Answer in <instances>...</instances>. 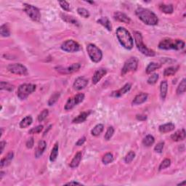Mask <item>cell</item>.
Returning <instances> with one entry per match:
<instances>
[{"mask_svg": "<svg viewBox=\"0 0 186 186\" xmlns=\"http://www.w3.org/2000/svg\"><path fill=\"white\" fill-rule=\"evenodd\" d=\"M155 142V139L153 136L151 135H148L143 140V144L146 147H150Z\"/></svg>", "mask_w": 186, "mask_h": 186, "instance_id": "836d02e7", "label": "cell"}, {"mask_svg": "<svg viewBox=\"0 0 186 186\" xmlns=\"http://www.w3.org/2000/svg\"><path fill=\"white\" fill-rule=\"evenodd\" d=\"M60 92H55L49 99V101H48V105H49L50 106L54 105L58 100V99H59V98H60Z\"/></svg>", "mask_w": 186, "mask_h": 186, "instance_id": "74e56055", "label": "cell"}, {"mask_svg": "<svg viewBox=\"0 0 186 186\" xmlns=\"http://www.w3.org/2000/svg\"><path fill=\"white\" fill-rule=\"evenodd\" d=\"M136 118L139 121H145L147 119V116L145 115H137Z\"/></svg>", "mask_w": 186, "mask_h": 186, "instance_id": "f907efd6", "label": "cell"}, {"mask_svg": "<svg viewBox=\"0 0 186 186\" xmlns=\"http://www.w3.org/2000/svg\"><path fill=\"white\" fill-rule=\"evenodd\" d=\"M6 145V142L5 141H2L1 143H0V147H1V149H0V153H2L3 151H4V148H5Z\"/></svg>", "mask_w": 186, "mask_h": 186, "instance_id": "816d5d0a", "label": "cell"}, {"mask_svg": "<svg viewBox=\"0 0 186 186\" xmlns=\"http://www.w3.org/2000/svg\"><path fill=\"white\" fill-rule=\"evenodd\" d=\"M158 79H159V74H153L150 76V77L148 78V79L147 82H148V84L153 85V84H155L157 82Z\"/></svg>", "mask_w": 186, "mask_h": 186, "instance_id": "7bdbcfd3", "label": "cell"}, {"mask_svg": "<svg viewBox=\"0 0 186 186\" xmlns=\"http://www.w3.org/2000/svg\"><path fill=\"white\" fill-rule=\"evenodd\" d=\"M107 74V71L105 68H99L98 70H97L95 72L94 75H93L92 77V84H97L98 83L100 82L101 79H102L103 76L106 75Z\"/></svg>", "mask_w": 186, "mask_h": 186, "instance_id": "9a60e30c", "label": "cell"}, {"mask_svg": "<svg viewBox=\"0 0 186 186\" xmlns=\"http://www.w3.org/2000/svg\"><path fill=\"white\" fill-rule=\"evenodd\" d=\"M134 36L135 44H136L139 51L142 54L148 56V57H153L155 55V52L151 49L148 48L146 45H145L144 43H143L142 34L138 31H135Z\"/></svg>", "mask_w": 186, "mask_h": 186, "instance_id": "277c9868", "label": "cell"}, {"mask_svg": "<svg viewBox=\"0 0 186 186\" xmlns=\"http://www.w3.org/2000/svg\"><path fill=\"white\" fill-rule=\"evenodd\" d=\"M60 7L65 11H69L70 10V5L66 1H60L58 2Z\"/></svg>", "mask_w": 186, "mask_h": 186, "instance_id": "bcb514c9", "label": "cell"}, {"mask_svg": "<svg viewBox=\"0 0 186 186\" xmlns=\"http://www.w3.org/2000/svg\"><path fill=\"white\" fill-rule=\"evenodd\" d=\"M61 49L67 52H76L81 50V46L78 42L70 39L64 42L61 45Z\"/></svg>", "mask_w": 186, "mask_h": 186, "instance_id": "9c48e42d", "label": "cell"}, {"mask_svg": "<svg viewBox=\"0 0 186 186\" xmlns=\"http://www.w3.org/2000/svg\"><path fill=\"white\" fill-rule=\"evenodd\" d=\"M168 91V83L167 81H162L160 84V95L162 100H164L167 97Z\"/></svg>", "mask_w": 186, "mask_h": 186, "instance_id": "d4e9b609", "label": "cell"}, {"mask_svg": "<svg viewBox=\"0 0 186 186\" xmlns=\"http://www.w3.org/2000/svg\"><path fill=\"white\" fill-rule=\"evenodd\" d=\"M164 145V142H161V143H158V144L156 145L155 148H154V151H156V152L161 153L163 151Z\"/></svg>", "mask_w": 186, "mask_h": 186, "instance_id": "7dc6e473", "label": "cell"}, {"mask_svg": "<svg viewBox=\"0 0 186 186\" xmlns=\"http://www.w3.org/2000/svg\"><path fill=\"white\" fill-rule=\"evenodd\" d=\"M178 66H171V67L166 68L164 71V75L165 76H171L175 75L178 71Z\"/></svg>", "mask_w": 186, "mask_h": 186, "instance_id": "4dcf8cb0", "label": "cell"}, {"mask_svg": "<svg viewBox=\"0 0 186 186\" xmlns=\"http://www.w3.org/2000/svg\"><path fill=\"white\" fill-rule=\"evenodd\" d=\"M161 66V65L159 63H154V62L148 64V66L146 68V74H151V73L154 71L160 68Z\"/></svg>", "mask_w": 186, "mask_h": 186, "instance_id": "f1b7e54d", "label": "cell"}, {"mask_svg": "<svg viewBox=\"0 0 186 186\" xmlns=\"http://www.w3.org/2000/svg\"><path fill=\"white\" fill-rule=\"evenodd\" d=\"M135 153L134 152V151H129V152L127 153V154L126 155V156H125V158H124L125 162H126L127 164L131 163L133 161V159H135Z\"/></svg>", "mask_w": 186, "mask_h": 186, "instance_id": "60d3db41", "label": "cell"}, {"mask_svg": "<svg viewBox=\"0 0 186 186\" xmlns=\"http://www.w3.org/2000/svg\"><path fill=\"white\" fill-rule=\"evenodd\" d=\"M186 90V82H185V79H183V80L181 81L180 84H179L178 87L177 89V95H181L185 93Z\"/></svg>", "mask_w": 186, "mask_h": 186, "instance_id": "d590c367", "label": "cell"}, {"mask_svg": "<svg viewBox=\"0 0 186 186\" xmlns=\"http://www.w3.org/2000/svg\"><path fill=\"white\" fill-rule=\"evenodd\" d=\"M185 185V181H183V183H180L178 184V185Z\"/></svg>", "mask_w": 186, "mask_h": 186, "instance_id": "11a10c76", "label": "cell"}, {"mask_svg": "<svg viewBox=\"0 0 186 186\" xmlns=\"http://www.w3.org/2000/svg\"><path fill=\"white\" fill-rule=\"evenodd\" d=\"M113 161H114V156L111 153H106L102 159V161L104 164H108L112 163Z\"/></svg>", "mask_w": 186, "mask_h": 186, "instance_id": "e575fe53", "label": "cell"}, {"mask_svg": "<svg viewBox=\"0 0 186 186\" xmlns=\"http://www.w3.org/2000/svg\"><path fill=\"white\" fill-rule=\"evenodd\" d=\"M4 174H5V172H0V175H1V177H0V180H2V177H3V176H4Z\"/></svg>", "mask_w": 186, "mask_h": 186, "instance_id": "db71d44e", "label": "cell"}, {"mask_svg": "<svg viewBox=\"0 0 186 186\" xmlns=\"http://www.w3.org/2000/svg\"><path fill=\"white\" fill-rule=\"evenodd\" d=\"M116 34L119 43L127 50H132L134 45L132 36L124 27H119L116 29Z\"/></svg>", "mask_w": 186, "mask_h": 186, "instance_id": "7a4b0ae2", "label": "cell"}, {"mask_svg": "<svg viewBox=\"0 0 186 186\" xmlns=\"http://www.w3.org/2000/svg\"><path fill=\"white\" fill-rule=\"evenodd\" d=\"M87 84L88 80L85 77H84V76H80V77L76 79L73 86H74V88L76 90H81L84 87H86V86L87 85Z\"/></svg>", "mask_w": 186, "mask_h": 186, "instance_id": "7c38bea8", "label": "cell"}, {"mask_svg": "<svg viewBox=\"0 0 186 186\" xmlns=\"http://www.w3.org/2000/svg\"><path fill=\"white\" fill-rule=\"evenodd\" d=\"M131 87H132V85L129 83H127L124 86H123L122 88L119 89V90L117 91H114L111 93V95L112 97H114V98H119V97L124 95V94H126L127 92H129L130 90Z\"/></svg>", "mask_w": 186, "mask_h": 186, "instance_id": "5bb4252c", "label": "cell"}, {"mask_svg": "<svg viewBox=\"0 0 186 186\" xmlns=\"http://www.w3.org/2000/svg\"><path fill=\"white\" fill-rule=\"evenodd\" d=\"M58 156V143H55L51 151V154H50V161H51V162H54V161L57 159Z\"/></svg>", "mask_w": 186, "mask_h": 186, "instance_id": "d6a6232c", "label": "cell"}, {"mask_svg": "<svg viewBox=\"0 0 186 186\" xmlns=\"http://www.w3.org/2000/svg\"><path fill=\"white\" fill-rule=\"evenodd\" d=\"M159 10L165 14H172L174 11L172 5H165V4H161L159 5Z\"/></svg>", "mask_w": 186, "mask_h": 186, "instance_id": "83f0119b", "label": "cell"}, {"mask_svg": "<svg viewBox=\"0 0 186 186\" xmlns=\"http://www.w3.org/2000/svg\"><path fill=\"white\" fill-rule=\"evenodd\" d=\"M85 141H86V137H82V138L78 140L77 142L76 143V145H77V146H81V145H82L84 143H85Z\"/></svg>", "mask_w": 186, "mask_h": 186, "instance_id": "681fc988", "label": "cell"}, {"mask_svg": "<svg viewBox=\"0 0 186 186\" xmlns=\"http://www.w3.org/2000/svg\"><path fill=\"white\" fill-rule=\"evenodd\" d=\"M82 153L81 151L79 152H78L75 155V156L74 157V159H72L71 162L70 164V167H71L72 169L76 168V167H78L79 165L80 161L82 160Z\"/></svg>", "mask_w": 186, "mask_h": 186, "instance_id": "603a6c76", "label": "cell"}, {"mask_svg": "<svg viewBox=\"0 0 186 186\" xmlns=\"http://www.w3.org/2000/svg\"><path fill=\"white\" fill-rule=\"evenodd\" d=\"M46 148V143L44 140H40L38 143L37 147L36 148L35 151V156L36 158H39L43 154Z\"/></svg>", "mask_w": 186, "mask_h": 186, "instance_id": "d6986e66", "label": "cell"}, {"mask_svg": "<svg viewBox=\"0 0 186 186\" xmlns=\"http://www.w3.org/2000/svg\"><path fill=\"white\" fill-rule=\"evenodd\" d=\"M175 128V124H173V123H167V124H162L161 125V126H159V132L161 133H163V134H164V133H167L169 132H172V131H173L174 129Z\"/></svg>", "mask_w": 186, "mask_h": 186, "instance_id": "44dd1931", "label": "cell"}, {"mask_svg": "<svg viewBox=\"0 0 186 186\" xmlns=\"http://www.w3.org/2000/svg\"><path fill=\"white\" fill-rule=\"evenodd\" d=\"M60 17L65 22L68 23H71L74 24L75 26H79V22L76 18H74L72 16H70L68 15H66V13H61L60 14Z\"/></svg>", "mask_w": 186, "mask_h": 186, "instance_id": "484cf974", "label": "cell"}, {"mask_svg": "<svg viewBox=\"0 0 186 186\" xmlns=\"http://www.w3.org/2000/svg\"><path fill=\"white\" fill-rule=\"evenodd\" d=\"M24 12L26 13L32 21L35 22H39L41 20V13L39 10L34 6L29 5V4H23Z\"/></svg>", "mask_w": 186, "mask_h": 186, "instance_id": "52a82bcc", "label": "cell"}, {"mask_svg": "<svg viewBox=\"0 0 186 186\" xmlns=\"http://www.w3.org/2000/svg\"><path fill=\"white\" fill-rule=\"evenodd\" d=\"M7 70L10 73H12V74H17V75L26 76L29 74L26 66H24L21 63L10 64L9 66H7Z\"/></svg>", "mask_w": 186, "mask_h": 186, "instance_id": "30bf717a", "label": "cell"}, {"mask_svg": "<svg viewBox=\"0 0 186 186\" xmlns=\"http://www.w3.org/2000/svg\"><path fill=\"white\" fill-rule=\"evenodd\" d=\"M0 34L2 37H8L10 35V31L7 24H3L0 27Z\"/></svg>", "mask_w": 186, "mask_h": 186, "instance_id": "1f68e13d", "label": "cell"}, {"mask_svg": "<svg viewBox=\"0 0 186 186\" xmlns=\"http://www.w3.org/2000/svg\"><path fill=\"white\" fill-rule=\"evenodd\" d=\"M114 134V129L113 127H109L108 129H107L106 135H105V140H109L113 135Z\"/></svg>", "mask_w": 186, "mask_h": 186, "instance_id": "ee69618b", "label": "cell"}, {"mask_svg": "<svg viewBox=\"0 0 186 186\" xmlns=\"http://www.w3.org/2000/svg\"><path fill=\"white\" fill-rule=\"evenodd\" d=\"M103 129H104L103 124H97L96 126L92 129L91 133H92V135H93V136H95V137L99 136V135H100L101 133L103 132Z\"/></svg>", "mask_w": 186, "mask_h": 186, "instance_id": "f546056e", "label": "cell"}, {"mask_svg": "<svg viewBox=\"0 0 186 186\" xmlns=\"http://www.w3.org/2000/svg\"><path fill=\"white\" fill-rule=\"evenodd\" d=\"M48 114H49V111H48L47 109H44V110H43L40 113L39 116H38V121H39V122H43L44 119L48 116Z\"/></svg>", "mask_w": 186, "mask_h": 186, "instance_id": "b9f144b4", "label": "cell"}, {"mask_svg": "<svg viewBox=\"0 0 186 186\" xmlns=\"http://www.w3.org/2000/svg\"><path fill=\"white\" fill-rule=\"evenodd\" d=\"M0 89H1L2 90H5L9 91V92H12V91L14 90V86L8 82H1V84H0Z\"/></svg>", "mask_w": 186, "mask_h": 186, "instance_id": "8d00e7d4", "label": "cell"}, {"mask_svg": "<svg viewBox=\"0 0 186 186\" xmlns=\"http://www.w3.org/2000/svg\"><path fill=\"white\" fill-rule=\"evenodd\" d=\"M135 14L143 23L148 26H156L159 23L157 15L152 11L140 7L135 10Z\"/></svg>", "mask_w": 186, "mask_h": 186, "instance_id": "6da1fadb", "label": "cell"}, {"mask_svg": "<svg viewBox=\"0 0 186 186\" xmlns=\"http://www.w3.org/2000/svg\"><path fill=\"white\" fill-rule=\"evenodd\" d=\"M34 145V140L33 137H31V138L28 140V141L26 142V147L28 148H32Z\"/></svg>", "mask_w": 186, "mask_h": 186, "instance_id": "c3c4849f", "label": "cell"}, {"mask_svg": "<svg viewBox=\"0 0 186 186\" xmlns=\"http://www.w3.org/2000/svg\"><path fill=\"white\" fill-rule=\"evenodd\" d=\"M90 114H91V111L82 112V114H80L79 116H76V118H74L72 122L74 123V124H79V123L84 122V121H86V119H87V117Z\"/></svg>", "mask_w": 186, "mask_h": 186, "instance_id": "ffe728a7", "label": "cell"}, {"mask_svg": "<svg viewBox=\"0 0 186 186\" xmlns=\"http://www.w3.org/2000/svg\"><path fill=\"white\" fill-rule=\"evenodd\" d=\"M13 156H14L13 152L10 151V152L8 153L7 155L5 157H4L1 160V162H0V167H1V168H3L4 167H6V166L9 165L12 161V160H13Z\"/></svg>", "mask_w": 186, "mask_h": 186, "instance_id": "7402d4cb", "label": "cell"}, {"mask_svg": "<svg viewBox=\"0 0 186 186\" xmlns=\"http://www.w3.org/2000/svg\"><path fill=\"white\" fill-rule=\"evenodd\" d=\"M114 18L116 21L124 23H129L131 21L130 18H129L126 14L123 13L122 12H115L114 14Z\"/></svg>", "mask_w": 186, "mask_h": 186, "instance_id": "e0dca14e", "label": "cell"}, {"mask_svg": "<svg viewBox=\"0 0 186 186\" xmlns=\"http://www.w3.org/2000/svg\"><path fill=\"white\" fill-rule=\"evenodd\" d=\"M98 23H100V25H102L103 26H104L106 29L108 30V31H111L112 30V26H111V21H109V19L107 17H102L100 18V19L98 20Z\"/></svg>", "mask_w": 186, "mask_h": 186, "instance_id": "cb8c5ba5", "label": "cell"}, {"mask_svg": "<svg viewBox=\"0 0 186 186\" xmlns=\"http://www.w3.org/2000/svg\"><path fill=\"white\" fill-rule=\"evenodd\" d=\"M84 99V95L83 93H79L76 95L74 96L73 98H71L68 100L67 103L65 105V110L69 111L73 108H74L80 103H82Z\"/></svg>", "mask_w": 186, "mask_h": 186, "instance_id": "8fae6325", "label": "cell"}, {"mask_svg": "<svg viewBox=\"0 0 186 186\" xmlns=\"http://www.w3.org/2000/svg\"><path fill=\"white\" fill-rule=\"evenodd\" d=\"M81 68V65L79 63H73L67 68H58V71L62 74H73V73L78 71Z\"/></svg>", "mask_w": 186, "mask_h": 186, "instance_id": "4fadbf2b", "label": "cell"}, {"mask_svg": "<svg viewBox=\"0 0 186 186\" xmlns=\"http://www.w3.org/2000/svg\"><path fill=\"white\" fill-rule=\"evenodd\" d=\"M87 51L91 60L94 63H99L103 58V52L96 45L89 44L87 46Z\"/></svg>", "mask_w": 186, "mask_h": 186, "instance_id": "8992f818", "label": "cell"}, {"mask_svg": "<svg viewBox=\"0 0 186 186\" xmlns=\"http://www.w3.org/2000/svg\"><path fill=\"white\" fill-rule=\"evenodd\" d=\"M171 164V161L170 159H165L162 162H161L160 164V165H159V171H161L163 170V169H167V167H169V166H170Z\"/></svg>", "mask_w": 186, "mask_h": 186, "instance_id": "ab89813d", "label": "cell"}, {"mask_svg": "<svg viewBox=\"0 0 186 186\" xmlns=\"http://www.w3.org/2000/svg\"><path fill=\"white\" fill-rule=\"evenodd\" d=\"M43 129V126L42 125H39V126L34 127V128H31L29 130V133L31 135H34V134H37V133L41 132V131Z\"/></svg>", "mask_w": 186, "mask_h": 186, "instance_id": "f6af8a7d", "label": "cell"}, {"mask_svg": "<svg viewBox=\"0 0 186 186\" xmlns=\"http://www.w3.org/2000/svg\"><path fill=\"white\" fill-rule=\"evenodd\" d=\"M77 13L80 16H82V18H88L90 16V14L89 13L87 10H86L85 8L79 7L77 9Z\"/></svg>", "mask_w": 186, "mask_h": 186, "instance_id": "f35d334b", "label": "cell"}, {"mask_svg": "<svg viewBox=\"0 0 186 186\" xmlns=\"http://www.w3.org/2000/svg\"><path fill=\"white\" fill-rule=\"evenodd\" d=\"M36 87L33 84H23L19 86L18 89L17 95L21 100H25L29 97V95L33 93L36 90Z\"/></svg>", "mask_w": 186, "mask_h": 186, "instance_id": "5b68a950", "label": "cell"}, {"mask_svg": "<svg viewBox=\"0 0 186 186\" xmlns=\"http://www.w3.org/2000/svg\"><path fill=\"white\" fill-rule=\"evenodd\" d=\"M33 122V119L31 116H26L23 119H22L21 122H20V127L22 129L26 128V127H29L30 125Z\"/></svg>", "mask_w": 186, "mask_h": 186, "instance_id": "4316f807", "label": "cell"}, {"mask_svg": "<svg viewBox=\"0 0 186 186\" xmlns=\"http://www.w3.org/2000/svg\"><path fill=\"white\" fill-rule=\"evenodd\" d=\"M185 131L184 129H180L175 132L174 134L171 135V139L175 142H179V141H183L185 139Z\"/></svg>", "mask_w": 186, "mask_h": 186, "instance_id": "2e32d148", "label": "cell"}, {"mask_svg": "<svg viewBox=\"0 0 186 186\" xmlns=\"http://www.w3.org/2000/svg\"><path fill=\"white\" fill-rule=\"evenodd\" d=\"M66 185H82V183H78V182H70V183H66Z\"/></svg>", "mask_w": 186, "mask_h": 186, "instance_id": "f5cc1de1", "label": "cell"}, {"mask_svg": "<svg viewBox=\"0 0 186 186\" xmlns=\"http://www.w3.org/2000/svg\"><path fill=\"white\" fill-rule=\"evenodd\" d=\"M185 47V42L183 40L180 39H165L161 40L159 44V48L161 50H180Z\"/></svg>", "mask_w": 186, "mask_h": 186, "instance_id": "3957f363", "label": "cell"}, {"mask_svg": "<svg viewBox=\"0 0 186 186\" xmlns=\"http://www.w3.org/2000/svg\"><path fill=\"white\" fill-rule=\"evenodd\" d=\"M138 67V60L135 57L129 58L125 61L122 69V75L124 76L129 72L135 71Z\"/></svg>", "mask_w": 186, "mask_h": 186, "instance_id": "ba28073f", "label": "cell"}, {"mask_svg": "<svg viewBox=\"0 0 186 186\" xmlns=\"http://www.w3.org/2000/svg\"><path fill=\"white\" fill-rule=\"evenodd\" d=\"M148 94L145 92L140 93L137 95L135 96L134 100L132 101V105L134 106H137V105H140L145 103L148 99Z\"/></svg>", "mask_w": 186, "mask_h": 186, "instance_id": "ac0fdd59", "label": "cell"}]
</instances>
